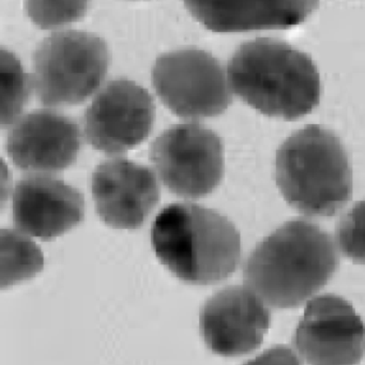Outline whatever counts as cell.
<instances>
[{"mask_svg":"<svg viewBox=\"0 0 365 365\" xmlns=\"http://www.w3.org/2000/svg\"><path fill=\"white\" fill-rule=\"evenodd\" d=\"M227 76L230 89L267 116L296 120L319 104L315 63L282 40L259 37L245 42L230 58Z\"/></svg>","mask_w":365,"mask_h":365,"instance_id":"obj_2","label":"cell"},{"mask_svg":"<svg viewBox=\"0 0 365 365\" xmlns=\"http://www.w3.org/2000/svg\"><path fill=\"white\" fill-rule=\"evenodd\" d=\"M275 177L286 202L307 217H333L352 197V170L333 132L309 125L277 151Z\"/></svg>","mask_w":365,"mask_h":365,"instance_id":"obj_4","label":"cell"},{"mask_svg":"<svg viewBox=\"0 0 365 365\" xmlns=\"http://www.w3.org/2000/svg\"><path fill=\"white\" fill-rule=\"evenodd\" d=\"M335 232L343 255L365 264V200L356 202L341 217Z\"/></svg>","mask_w":365,"mask_h":365,"instance_id":"obj_17","label":"cell"},{"mask_svg":"<svg viewBox=\"0 0 365 365\" xmlns=\"http://www.w3.org/2000/svg\"><path fill=\"white\" fill-rule=\"evenodd\" d=\"M1 289L33 279L44 268L41 249L21 232L1 230Z\"/></svg>","mask_w":365,"mask_h":365,"instance_id":"obj_15","label":"cell"},{"mask_svg":"<svg viewBox=\"0 0 365 365\" xmlns=\"http://www.w3.org/2000/svg\"><path fill=\"white\" fill-rule=\"evenodd\" d=\"M256 362L272 363V364H277V363L299 364V360L296 356H294V352L286 349V348H275V349L270 350L268 354H264V356L258 358Z\"/></svg>","mask_w":365,"mask_h":365,"instance_id":"obj_19","label":"cell"},{"mask_svg":"<svg viewBox=\"0 0 365 365\" xmlns=\"http://www.w3.org/2000/svg\"><path fill=\"white\" fill-rule=\"evenodd\" d=\"M1 128L11 125L20 116L31 97L33 80L25 73L14 53L1 48Z\"/></svg>","mask_w":365,"mask_h":365,"instance_id":"obj_16","label":"cell"},{"mask_svg":"<svg viewBox=\"0 0 365 365\" xmlns=\"http://www.w3.org/2000/svg\"><path fill=\"white\" fill-rule=\"evenodd\" d=\"M110 53L106 41L86 31H57L35 51L33 86L46 106L82 103L101 86Z\"/></svg>","mask_w":365,"mask_h":365,"instance_id":"obj_5","label":"cell"},{"mask_svg":"<svg viewBox=\"0 0 365 365\" xmlns=\"http://www.w3.org/2000/svg\"><path fill=\"white\" fill-rule=\"evenodd\" d=\"M190 14L209 31L239 33L287 29L300 24L318 7L304 0H191Z\"/></svg>","mask_w":365,"mask_h":365,"instance_id":"obj_14","label":"cell"},{"mask_svg":"<svg viewBox=\"0 0 365 365\" xmlns=\"http://www.w3.org/2000/svg\"><path fill=\"white\" fill-rule=\"evenodd\" d=\"M46 3L53 14L27 8L34 22L43 27L72 22L84 14L85 3Z\"/></svg>","mask_w":365,"mask_h":365,"instance_id":"obj_18","label":"cell"},{"mask_svg":"<svg viewBox=\"0 0 365 365\" xmlns=\"http://www.w3.org/2000/svg\"><path fill=\"white\" fill-rule=\"evenodd\" d=\"M149 158L163 185L179 197H205L223 179L222 138L200 123L168 128L150 145Z\"/></svg>","mask_w":365,"mask_h":365,"instance_id":"obj_7","label":"cell"},{"mask_svg":"<svg viewBox=\"0 0 365 365\" xmlns=\"http://www.w3.org/2000/svg\"><path fill=\"white\" fill-rule=\"evenodd\" d=\"M155 106L144 87L127 78L110 81L85 113V135L93 148L121 155L148 138Z\"/></svg>","mask_w":365,"mask_h":365,"instance_id":"obj_8","label":"cell"},{"mask_svg":"<svg viewBox=\"0 0 365 365\" xmlns=\"http://www.w3.org/2000/svg\"><path fill=\"white\" fill-rule=\"evenodd\" d=\"M269 327L268 307L249 287L224 288L200 309V335L207 347L219 356L253 352L262 345Z\"/></svg>","mask_w":365,"mask_h":365,"instance_id":"obj_10","label":"cell"},{"mask_svg":"<svg viewBox=\"0 0 365 365\" xmlns=\"http://www.w3.org/2000/svg\"><path fill=\"white\" fill-rule=\"evenodd\" d=\"M332 237L307 220L286 222L256 245L243 270L245 283L275 309L300 307L336 272Z\"/></svg>","mask_w":365,"mask_h":365,"instance_id":"obj_1","label":"cell"},{"mask_svg":"<svg viewBox=\"0 0 365 365\" xmlns=\"http://www.w3.org/2000/svg\"><path fill=\"white\" fill-rule=\"evenodd\" d=\"M91 193L100 219L117 230H138L159 204L155 172L125 158L106 160L91 177Z\"/></svg>","mask_w":365,"mask_h":365,"instance_id":"obj_12","label":"cell"},{"mask_svg":"<svg viewBox=\"0 0 365 365\" xmlns=\"http://www.w3.org/2000/svg\"><path fill=\"white\" fill-rule=\"evenodd\" d=\"M84 220V195L65 181L35 175L16 183L14 223L21 232L48 242L80 225Z\"/></svg>","mask_w":365,"mask_h":365,"instance_id":"obj_13","label":"cell"},{"mask_svg":"<svg viewBox=\"0 0 365 365\" xmlns=\"http://www.w3.org/2000/svg\"><path fill=\"white\" fill-rule=\"evenodd\" d=\"M151 245L161 264L191 285L221 283L240 262L241 238L234 224L192 202L160 211L151 227Z\"/></svg>","mask_w":365,"mask_h":365,"instance_id":"obj_3","label":"cell"},{"mask_svg":"<svg viewBox=\"0 0 365 365\" xmlns=\"http://www.w3.org/2000/svg\"><path fill=\"white\" fill-rule=\"evenodd\" d=\"M83 146L76 121L51 110H37L16 121L7 138L14 166L33 174L63 172L76 163Z\"/></svg>","mask_w":365,"mask_h":365,"instance_id":"obj_11","label":"cell"},{"mask_svg":"<svg viewBox=\"0 0 365 365\" xmlns=\"http://www.w3.org/2000/svg\"><path fill=\"white\" fill-rule=\"evenodd\" d=\"M294 346L311 364H358L365 347V324L352 305L335 294L307 303Z\"/></svg>","mask_w":365,"mask_h":365,"instance_id":"obj_9","label":"cell"},{"mask_svg":"<svg viewBox=\"0 0 365 365\" xmlns=\"http://www.w3.org/2000/svg\"><path fill=\"white\" fill-rule=\"evenodd\" d=\"M151 80L158 97L181 118L219 116L232 102L223 66L200 48L162 54L153 66Z\"/></svg>","mask_w":365,"mask_h":365,"instance_id":"obj_6","label":"cell"}]
</instances>
